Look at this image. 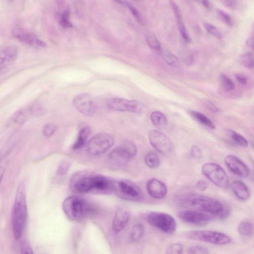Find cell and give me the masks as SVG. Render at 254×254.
I'll use <instances>...</instances> for the list:
<instances>
[{"label": "cell", "mask_w": 254, "mask_h": 254, "mask_svg": "<svg viewBox=\"0 0 254 254\" xmlns=\"http://www.w3.org/2000/svg\"><path fill=\"white\" fill-rule=\"evenodd\" d=\"M175 201L179 206L206 212L215 218H225L230 214L227 206L209 196L193 193L183 194L177 196Z\"/></svg>", "instance_id": "cell-1"}, {"label": "cell", "mask_w": 254, "mask_h": 254, "mask_svg": "<svg viewBox=\"0 0 254 254\" xmlns=\"http://www.w3.org/2000/svg\"><path fill=\"white\" fill-rule=\"evenodd\" d=\"M27 218V205L24 186L20 184L17 189L11 214V225L14 238L21 237Z\"/></svg>", "instance_id": "cell-2"}, {"label": "cell", "mask_w": 254, "mask_h": 254, "mask_svg": "<svg viewBox=\"0 0 254 254\" xmlns=\"http://www.w3.org/2000/svg\"><path fill=\"white\" fill-rule=\"evenodd\" d=\"M63 210L67 217L72 221H79L93 215L96 212L95 206L83 198L70 195L64 199Z\"/></svg>", "instance_id": "cell-3"}, {"label": "cell", "mask_w": 254, "mask_h": 254, "mask_svg": "<svg viewBox=\"0 0 254 254\" xmlns=\"http://www.w3.org/2000/svg\"><path fill=\"white\" fill-rule=\"evenodd\" d=\"M144 219L153 227L167 234H174L177 229V223L170 214L161 212H149L145 214Z\"/></svg>", "instance_id": "cell-4"}, {"label": "cell", "mask_w": 254, "mask_h": 254, "mask_svg": "<svg viewBox=\"0 0 254 254\" xmlns=\"http://www.w3.org/2000/svg\"><path fill=\"white\" fill-rule=\"evenodd\" d=\"M188 239L199 241L217 245H225L230 244L232 238L229 235L213 230H193L185 234Z\"/></svg>", "instance_id": "cell-5"}, {"label": "cell", "mask_w": 254, "mask_h": 254, "mask_svg": "<svg viewBox=\"0 0 254 254\" xmlns=\"http://www.w3.org/2000/svg\"><path fill=\"white\" fill-rule=\"evenodd\" d=\"M136 153L137 148L135 144L127 141L114 148L109 154V159L113 165L121 167L134 157Z\"/></svg>", "instance_id": "cell-6"}, {"label": "cell", "mask_w": 254, "mask_h": 254, "mask_svg": "<svg viewBox=\"0 0 254 254\" xmlns=\"http://www.w3.org/2000/svg\"><path fill=\"white\" fill-rule=\"evenodd\" d=\"M113 192L118 197L124 200L137 201L142 198L140 188L129 180L114 181Z\"/></svg>", "instance_id": "cell-7"}, {"label": "cell", "mask_w": 254, "mask_h": 254, "mask_svg": "<svg viewBox=\"0 0 254 254\" xmlns=\"http://www.w3.org/2000/svg\"><path fill=\"white\" fill-rule=\"evenodd\" d=\"M114 143L113 137L107 133H99L87 142L86 148L87 153L92 156H98L105 153Z\"/></svg>", "instance_id": "cell-8"}, {"label": "cell", "mask_w": 254, "mask_h": 254, "mask_svg": "<svg viewBox=\"0 0 254 254\" xmlns=\"http://www.w3.org/2000/svg\"><path fill=\"white\" fill-rule=\"evenodd\" d=\"M201 172L213 184L221 189L227 188L229 179L224 169L219 164L206 163L201 167Z\"/></svg>", "instance_id": "cell-9"}, {"label": "cell", "mask_w": 254, "mask_h": 254, "mask_svg": "<svg viewBox=\"0 0 254 254\" xmlns=\"http://www.w3.org/2000/svg\"><path fill=\"white\" fill-rule=\"evenodd\" d=\"M95 175L86 172L76 173L70 181V190L73 192L78 193H93Z\"/></svg>", "instance_id": "cell-10"}, {"label": "cell", "mask_w": 254, "mask_h": 254, "mask_svg": "<svg viewBox=\"0 0 254 254\" xmlns=\"http://www.w3.org/2000/svg\"><path fill=\"white\" fill-rule=\"evenodd\" d=\"M177 215L183 222L196 226L205 225L215 218L210 214L193 209L180 211Z\"/></svg>", "instance_id": "cell-11"}, {"label": "cell", "mask_w": 254, "mask_h": 254, "mask_svg": "<svg viewBox=\"0 0 254 254\" xmlns=\"http://www.w3.org/2000/svg\"><path fill=\"white\" fill-rule=\"evenodd\" d=\"M148 139L151 146L161 154H168L173 149V144L171 140L166 135L160 131H150L148 134Z\"/></svg>", "instance_id": "cell-12"}, {"label": "cell", "mask_w": 254, "mask_h": 254, "mask_svg": "<svg viewBox=\"0 0 254 254\" xmlns=\"http://www.w3.org/2000/svg\"><path fill=\"white\" fill-rule=\"evenodd\" d=\"M108 105L111 108L116 111L136 114L141 113L143 109L142 104L138 101L118 98L110 99L108 102Z\"/></svg>", "instance_id": "cell-13"}, {"label": "cell", "mask_w": 254, "mask_h": 254, "mask_svg": "<svg viewBox=\"0 0 254 254\" xmlns=\"http://www.w3.org/2000/svg\"><path fill=\"white\" fill-rule=\"evenodd\" d=\"M72 104L77 110L87 116H92L96 111V106L93 98L86 93L75 96L73 99Z\"/></svg>", "instance_id": "cell-14"}, {"label": "cell", "mask_w": 254, "mask_h": 254, "mask_svg": "<svg viewBox=\"0 0 254 254\" xmlns=\"http://www.w3.org/2000/svg\"><path fill=\"white\" fill-rule=\"evenodd\" d=\"M227 167L234 174L242 177H247L249 174V169L247 165L236 156L228 155L224 158Z\"/></svg>", "instance_id": "cell-15"}, {"label": "cell", "mask_w": 254, "mask_h": 254, "mask_svg": "<svg viewBox=\"0 0 254 254\" xmlns=\"http://www.w3.org/2000/svg\"><path fill=\"white\" fill-rule=\"evenodd\" d=\"M146 189L153 198L161 199L167 194V188L166 185L162 181L155 178L149 180L146 184Z\"/></svg>", "instance_id": "cell-16"}, {"label": "cell", "mask_w": 254, "mask_h": 254, "mask_svg": "<svg viewBox=\"0 0 254 254\" xmlns=\"http://www.w3.org/2000/svg\"><path fill=\"white\" fill-rule=\"evenodd\" d=\"M18 54L17 48L13 45L4 47L0 50V71L11 64Z\"/></svg>", "instance_id": "cell-17"}, {"label": "cell", "mask_w": 254, "mask_h": 254, "mask_svg": "<svg viewBox=\"0 0 254 254\" xmlns=\"http://www.w3.org/2000/svg\"><path fill=\"white\" fill-rule=\"evenodd\" d=\"M14 37L18 41L35 47H46V43L35 35L23 30H17L14 32Z\"/></svg>", "instance_id": "cell-18"}, {"label": "cell", "mask_w": 254, "mask_h": 254, "mask_svg": "<svg viewBox=\"0 0 254 254\" xmlns=\"http://www.w3.org/2000/svg\"><path fill=\"white\" fill-rule=\"evenodd\" d=\"M129 218L128 211L123 207H119L116 211L112 222L113 230L118 233L127 225Z\"/></svg>", "instance_id": "cell-19"}, {"label": "cell", "mask_w": 254, "mask_h": 254, "mask_svg": "<svg viewBox=\"0 0 254 254\" xmlns=\"http://www.w3.org/2000/svg\"><path fill=\"white\" fill-rule=\"evenodd\" d=\"M231 187L235 196L239 199L246 200L249 198L250 190L243 182L237 180L234 181L231 184Z\"/></svg>", "instance_id": "cell-20"}, {"label": "cell", "mask_w": 254, "mask_h": 254, "mask_svg": "<svg viewBox=\"0 0 254 254\" xmlns=\"http://www.w3.org/2000/svg\"><path fill=\"white\" fill-rule=\"evenodd\" d=\"M90 132V128L88 127H84L80 129L78 133L76 139L73 144V150H77L81 148L85 144Z\"/></svg>", "instance_id": "cell-21"}, {"label": "cell", "mask_w": 254, "mask_h": 254, "mask_svg": "<svg viewBox=\"0 0 254 254\" xmlns=\"http://www.w3.org/2000/svg\"><path fill=\"white\" fill-rule=\"evenodd\" d=\"M31 116L29 106L19 109L14 113L11 118V121L16 124H22L26 122Z\"/></svg>", "instance_id": "cell-22"}, {"label": "cell", "mask_w": 254, "mask_h": 254, "mask_svg": "<svg viewBox=\"0 0 254 254\" xmlns=\"http://www.w3.org/2000/svg\"><path fill=\"white\" fill-rule=\"evenodd\" d=\"M10 147H4L0 151V186L7 165Z\"/></svg>", "instance_id": "cell-23"}, {"label": "cell", "mask_w": 254, "mask_h": 254, "mask_svg": "<svg viewBox=\"0 0 254 254\" xmlns=\"http://www.w3.org/2000/svg\"><path fill=\"white\" fill-rule=\"evenodd\" d=\"M190 114L192 118L203 126L212 129L215 128V124L203 114L195 111H191Z\"/></svg>", "instance_id": "cell-24"}, {"label": "cell", "mask_w": 254, "mask_h": 254, "mask_svg": "<svg viewBox=\"0 0 254 254\" xmlns=\"http://www.w3.org/2000/svg\"><path fill=\"white\" fill-rule=\"evenodd\" d=\"M150 119L152 124L157 127H164L167 124L166 116L159 111L153 112L151 114Z\"/></svg>", "instance_id": "cell-25"}, {"label": "cell", "mask_w": 254, "mask_h": 254, "mask_svg": "<svg viewBox=\"0 0 254 254\" xmlns=\"http://www.w3.org/2000/svg\"><path fill=\"white\" fill-rule=\"evenodd\" d=\"M228 133L231 138L237 145L243 147L248 146L249 143L247 140L241 134L232 129H228Z\"/></svg>", "instance_id": "cell-26"}, {"label": "cell", "mask_w": 254, "mask_h": 254, "mask_svg": "<svg viewBox=\"0 0 254 254\" xmlns=\"http://www.w3.org/2000/svg\"><path fill=\"white\" fill-rule=\"evenodd\" d=\"M238 231L239 233L243 237H250L253 231L252 224L247 221L241 222L238 226Z\"/></svg>", "instance_id": "cell-27"}, {"label": "cell", "mask_w": 254, "mask_h": 254, "mask_svg": "<svg viewBox=\"0 0 254 254\" xmlns=\"http://www.w3.org/2000/svg\"><path fill=\"white\" fill-rule=\"evenodd\" d=\"M146 164L150 168H157L160 164V158L158 155L155 153H149L145 157Z\"/></svg>", "instance_id": "cell-28"}, {"label": "cell", "mask_w": 254, "mask_h": 254, "mask_svg": "<svg viewBox=\"0 0 254 254\" xmlns=\"http://www.w3.org/2000/svg\"><path fill=\"white\" fill-rule=\"evenodd\" d=\"M144 228L141 224H137L133 226L131 233V239L136 242L140 240L143 237Z\"/></svg>", "instance_id": "cell-29"}, {"label": "cell", "mask_w": 254, "mask_h": 254, "mask_svg": "<svg viewBox=\"0 0 254 254\" xmlns=\"http://www.w3.org/2000/svg\"><path fill=\"white\" fill-rule=\"evenodd\" d=\"M161 57L168 64L175 66L178 64V59L173 54L166 50H160Z\"/></svg>", "instance_id": "cell-30"}, {"label": "cell", "mask_w": 254, "mask_h": 254, "mask_svg": "<svg viewBox=\"0 0 254 254\" xmlns=\"http://www.w3.org/2000/svg\"><path fill=\"white\" fill-rule=\"evenodd\" d=\"M70 165L71 163L69 160L62 161L58 166L56 171L57 176L62 177L65 175L70 168Z\"/></svg>", "instance_id": "cell-31"}, {"label": "cell", "mask_w": 254, "mask_h": 254, "mask_svg": "<svg viewBox=\"0 0 254 254\" xmlns=\"http://www.w3.org/2000/svg\"><path fill=\"white\" fill-rule=\"evenodd\" d=\"M188 254H209V251L208 249L203 245L195 244L189 248Z\"/></svg>", "instance_id": "cell-32"}, {"label": "cell", "mask_w": 254, "mask_h": 254, "mask_svg": "<svg viewBox=\"0 0 254 254\" xmlns=\"http://www.w3.org/2000/svg\"><path fill=\"white\" fill-rule=\"evenodd\" d=\"M241 64L245 67L251 68L253 67V55L252 53H247L241 56Z\"/></svg>", "instance_id": "cell-33"}, {"label": "cell", "mask_w": 254, "mask_h": 254, "mask_svg": "<svg viewBox=\"0 0 254 254\" xmlns=\"http://www.w3.org/2000/svg\"><path fill=\"white\" fill-rule=\"evenodd\" d=\"M183 252V247L179 243L170 244L166 250V254H182Z\"/></svg>", "instance_id": "cell-34"}, {"label": "cell", "mask_w": 254, "mask_h": 254, "mask_svg": "<svg viewBox=\"0 0 254 254\" xmlns=\"http://www.w3.org/2000/svg\"><path fill=\"white\" fill-rule=\"evenodd\" d=\"M69 11L64 10L60 15L59 21L61 25L64 27H72V24L69 20Z\"/></svg>", "instance_id": "cell-35"}, {"label": "cell", "mask_w": 254, "mask_h": 254, "mask_svg": "<svg viewBox=\"0 0 254 254\" xmlns=\"http://www.w3.org/2000/svg\"><path fill=\"white\" fill-rule=\"evenodd\" d=\"M29 110L31 116H40L44 113V109L40 104L35 103L29 106Z\"/></svg>", "instance_id": "cell-36"}, {"label": "cell", "mask_w": 254, "mask_h": 254, "mask_svg": "<svg viewBox=\"0 0 254 254\" xmlns=\"http://www.w3.org/2000/svg\"><path fill=\"white\" fill-rule=\"evenodd\" d=\"M220 79L224 88L227 91H231L234 89L235 84L233 81L227 75L222 73L220 75Z\"/></svg>", "instance_id": "cell-37"}, {"label": "cell", "mask_w": 254, "mask_h": 254, "mask_svg": "<svg viewBox=\"0 0 254 254\" xmlns=\"http://www.w3.org/2000/svg\"><path fill=\"white\" fill-rule=\"evenodd\" d=\"M57 127L53 124H47L45 125L42 130L43 135L47 137L52 136L56 131Z\"/></svg>", "instance_id": "cell-38"}, {"label": "cell", "mask_w": 254, "mask_h": 254, "mask_svg": "<svg viewBox=\"0 0 254 254\" xmlns=\"http://www.w3.org/2000/svg\"><path fill=\"white\" fill-rule=\"evenodd\" d=\"M146 41L151 49L156 51H160V45L155 37L152 35L148 36L146 38Z\"/></svg>", "instance_id": "cell-39"}, {"label": "cell", "mask_w": 254, "mask_h": 254, "mask_svg": "<svg viewBox=\"0 0 254 254\" xmlns=\"http://www.w3.org/2000/svg\"><path fill=\"white\" fill-rule=\"evenodd\" d=\"M204 27L206 30L211 35L217 38L220 39L222 35L217 28L211 24L208 23H204Z\"/></svg>", "instance_id": "cell-40"}, {"label": "cell", "mask_w": 254, "mask_h": 254, "mask_svg": "<svg viewBox=\"0 0 254 254\" xmlns=\"http://www.w3.org/2000/svg\"><path fill=\"white\" fill-rule=\"evenodd\" d=\"M177 21L182 38L186 42H190V38L187 33L185 26L182 21V19L177 20Z\"/></svg>", "instance_id": "cell-41"}, {"label": "cell", "mask_w": 254, "mask_h": 254, "mask_svg": "<svg viewBox=\"0 0 254 254\" xmlns=\"http://www.w3.org/2000/svg\"><path fill=\"white\" fill-rule=\"evenodd\" d=\"M217 14L219 18L225 23L228 25H232L233 21L231 17L227 13L223 10L219 9L217 10Z\"/></svg>", "instance_id": "cell-42"}, {"label": "cell", "mask_w": 254, "mask_h": 254, "mask_svg": "<svg viewBox=\"0 0 254 254\" xmlns=\"http://www.w3.org/2000/svg\"><path fill=\"white\" fill-rule=\"evenodd\" d=\"M119 2H120L121 3H123V4L126 5L128 7V9L131 11L132 15L134 16V17L137 20H138L139 22L141 21V18L140 17V15L138 12V11L136 10V9L132 6L130 3L128 2L127 1H117Z\"/></svg>", "instance_id": "cell-43"}, {"label": "cell", "mask_w": 254, "mask_h": 254, "mask_svg": "<svg viewBox=\"0 0 254 254\" xmlns=\"http://www.w3.org/2000/svg\"><path fill=\"white\" fill-rule=\"evenodd\" d=\"M20 252L21 254H34L32 249L26 241H23L20 245Z\"/></svg>", "instance_id": "cell-44"}, {"label": "cell", "mask_w": 254, "mask_h": 254, "mask_svg": "<svg viewBox=\"0 0 254 254\" xmlns=\"http://www.w3.org/2000/svg\"><path fill=\"white\" fill-rule=\"evenodd\" d=\"M170 4L172 7L177 20L182 19L181 11L178 5L173 1H170Z\"/></svg>", "instance_id": "cell-45"}, {"label": "cell", "mask_w": 254, "mask_h": 254, "mask_svg": "<svg viewBox=\"0 0 254 254\" xmlns=\"http://www.w3.org/2000/svg\"><path fill=\"white\" fill-rule=\"evenodd\" d=\"M190 155L193 158L198 159L201 157V151L197 146L193 145L191 148Z\"/></svg>", "instance_id": "cell-46"}, {"label": "cell", "mask_w": 254, "mask_h": 254, "mask_svg": "<svg viewBox=\"0 0 254 254\" xmlns=\"http://www.w3.org/2000/svg\"><path fill=\"white\" fill-rule=\"evenodd\" d=\"M207 108L211 111L216 113L218 112V109L210 101H206L205 103Z\"/></svg>", "instance_id": "cell-47"}, {"label": "cell", "mask_w": 254, "mask_h": 254, "mask_svg": "<svg viewBox=\"0 0 254 254\" xmlns=\"http://www.w3.org/2000/svg\"><path fill=\"white\" fill-rule=\"evenodd\" d=\"M222 3L226 6L229 8H234L236 5V1L232 0H225L222 1Z\"/></svg>", "instance_id": "cell-48"}, {"label": "cell", "mask_w": 254, "mask_h": 254, "mask_svg": "<svg viewBox=\"0 0 254 254\" xmlns=\"http://www.w3.org/2000/svg\"><path fill=\"white\" fill-rule=\"evenodd\" d=\"M237 80L241 84H246L247 83V79L242 74H237L235 76Z\"/></svg>", "instance_id": "cell-49"}, {"label": "cell", "mask_w": 254, "mask_h": 254, "mask_svg": "<svg viewBox=\"0 0 254 254\" xmlns=\"http://www.w3.org/2000/svg\"><path fill=\"white\" fill-rule=\"evenodd\" d=\"M196 186L198 189L204 190L207 188V183L204 181H199L196 184Z\"/></svg>", "instance_id": "cell-50"}, {"label": "cell", "mask_w": 254, "mask_h": 254, "mask_svg": "<svg viewBox=\"0 0 254 254\" xmlns=\"http://www.w3.org/2000/svg\"><path fill=\"white\" fill-rule=\"evenodd\" d=\"M199 2L205 8H208L210 7L209 1L207 0H200Z\"/></svg>", "instance_id": "cell-51"}, {"label": "cell", "mask_w": 254, "mask_h": 254, "mask_svg": "<svg viewBox=\"0 0 254 254\" xmlns=\"http://www.w3.org/2000/svg\"><path fill=\"white\" fill-rule=\"evenodd\" d=\"M248 45L251 47L253 48L254 44H253V38H250L247 41Z\"/></svg>", "instance_id": "cell-52"}]
</instances>
